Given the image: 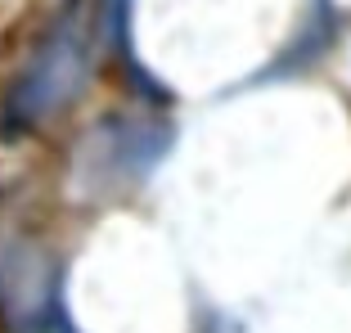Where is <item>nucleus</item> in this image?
I'll return each mask as SVG.
<instances>
[{
	"label": "nucleus",
	"mask_w": 351,
	"mask_h": 333,
	"mask_svg": "<svg viewBox=\"0 0 351 333\" xmlns=\"http://www.w3.org/2000/svg\"><path fill=\"white\" fill-rule=\"evenodd\" d=\"M77 73H82V50L73 36H54L41 50V59L23 73L19 90H14V113L19 117H45L68 90H77Z\"/></svg>",
	"instance_id": "nucleus-1"
}]
</instances>
